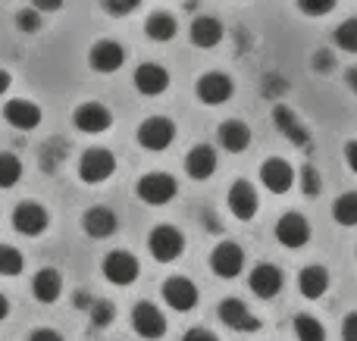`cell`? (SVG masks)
Segmentation results:
<instances>
[{
    "instance_id": "cell-20",
    "label": "cell",
    "mask_w": 357,
    "mask_h": 341,
    "mask_svg": "<svg viewBox=\"0 0 357 341\" xmlns=\"http://www.w3.org/2000/svg\"><path fill=\"white\" fill-rule=\"evenodd\" d=\"M220 323L229 326L235 332H257L260 329V319L248 310V304H241L238 298H226L220 304Z\"/></svg>"
},
{
    "instance_id": "cell-6",
    "label": "cell",
    "mask_w": 357,
    "mask_h": 341,
    "mask_svg": "<svg viewBox=\"0 0 357 341\" xmlns=\"http://www.w3.org/2000/svg\"><path fill=\"white\" fill-rule=\"evenodd\" d=\"M104 279L113 282V285L126 288L132 285V282L138 279V273H142V263L135 260V254H129V251H113V254L104 257Z\"/></svg>"
},
{
    "instance_id": "cell-3",
    "label": "cell",
    "mask_w": 357,
    "mask_h": 341,
    "mask_svg": "<svg viewBox=\"0 0 357 341\" xmlns=\"http://www.w3.org/2000/svg\"><path fill=\"white\" fill-rule=\"evenodd\" d=\"M148 251L157 263H173L185 251V235L176 225H157L148 235Z\"/></svg>"
},
{
    "instance_id": "cell-27",
    "label": "cell",
    "mask_w": 357,
    "mask_h": 341,
    "mask_svg": "<svg viewBox=\"0 0 357 341\" xmlns=\"http://www.w3.org/2000/svg\"><path fill=\"white\" fill-rule=\"evenodd\" d=\"M176 31H178V25H176V19L169 16V13H151L148 22H144V35H148L151 41L167 44V41H173L176 38Z\"/></svg>"
},
{
    "instance_id": "cell-43",
    "label": "cell",
    "mask_w": 357,
    "mask_h": 341,
    "mask_svg": "<svg viewBox=\"0 0 357 341\" xmlns=\"http://www.w3.org/2000/svg\"><path fill=\"white\" fill-rule=\"evenodd\" d=\"M31 6H35L38 13H56L63 6V0H31Z\"/></svg>"
},
{
    "instance_id": "cell-11",
    "label": "cell",
    "mask_w": 357,
    "mask_h": 341,
    "mask_svg": "<svg viewBox=\"0 0 357 341\" xmlns=\"http://www.w3.org/2000/svg\"><path fill=\"white\" fill-rule=\"evenodd\" d=\"M160 294H163V304H169L176 313H188L197 304V285L191 279H185V276H169L163 282Z\"/></svg>"
},
{
    "instance_id": "cell-4",
    "label": "cell",
    "mask_w": 357,
    "mask_h": 341,
    "mask_svg": "<svg viewBox=\"0 0 357 341\" xmlns=\"http://www.w3.org/2000/svg\"><path fill=\"white\" fill-rule=\"evenodd\" d=\"M173 141H176L173 119H167V116H148L142 125H138V144H142L144 150H151V154H160V150H167Z\"/></svg>"
},
{
    "instance_id": "cell-22",
    "label": "cell",
    "mask_w": 357,
    "mask_h": 341,
    "mask_svg": "<svg viewBox=\"0 0 357 341\" xmlns=\"http://www.w3.org/2000/svg\"><path fill=\"white\" fill-rule=\"evenodd\" d=\"M185 173L195 182H207L216 173V150L210 144H195V148L185 154Z\"/></svg>"
},
{
    "instance_id": "cell-9",
    "label": "cell",
    "mask_w": 357,
    "mask_h": 341,
    "mask_svg": "<svg viewBox=\"0 0 357 341\" xmlns=\"http://www.w3.org/2000/svg\"><path fill=\"white\" fill-rule=\"evenodd\" d=\"M132 329L138 332V338L157 341L167 335V317H163L154 304L142 301V304H135V310H132Z\"/></svg>"
},
{
    "instance_id": "cell-10",
    "label": "cell",
    "mask_w": 357,
    "mask_h": 341,
    "mask_svg": "<svg viewBox=\"0 0 357 341\" xmlns=\"http://www.w3.org/2000/svg\"><path fill=\"white\" fill-rule=\"evenodd\" d=\"M210 269L220 279H235L245 269V251L235 241H220L213 248V254H210Z\"/></svg>"
},
{
    "instance_id": "cell-46",
    "label": "cell",
    "mask_w": 357,
    "mask_h": 341,
    "mask_svg": "<svg viewBox=\"0 0 357 341\" xmlns=\"http://www.w3.org/2000/svg\"><path fill=\"white\" fill-rule=\"evenodd\" d=\"M345 85H348V88H351V91L357 94V66H351V69H348V72H345Z\"/></svg>"
},
{
    "instance_id": "cell-40",
    "label": "cell",
    "mask_w": 357,
    "mask_h": 341,
    "mask_svg": "<svg viewBox=\"0 0 357 341\" xmlns=\"http://www.w3.org/2000/svg\"><path fill=\"white\" fill-rule=\"evenodd\" d=\"M342 341H357V313H348L342 323Z\"/></svg>"
},
{
    "instance_id": "cell-45",
    "label": "cell",
    "mask_w": 357,
    "mask_h": 341,
    "mask_svg": "<svg viewBox=\"0 0 357 341\" xmlns=\"http://www.w3.org/2000/svg\"><path fill=\"white\" fill-rule=\"evenodd\" d=\"M73 304H75V310H88V307L94 304V298L88 292H75L73 294Z\"/></svg>"
},
{
    "instance_id": "cell-12",
    "label": "cell",
    "mask_w": 357,
    "mask_h": 341,
    "mask_svg": "<svg viewBox=\"0 0 357 341\" xmlns=\"http://www.w3.org/2000/svg\"><path fill=\"white\" fill-rule=\"evenodd\" d=\"M226 204H229V213H232L235 219L248 223V219H254V213H257V207H260L257 188H254L248 179H238L232 188H229Z\"/></svg>"
},
{
    "instance_id": "cell-30",
    "label": "cell",
    "mask_w": 357,
    "mask_h": 341,
    "mask_svg": "<svg viewBox=\"0 0 357 341\" xmlns=\"http://www.w3.org/2000/svg\"><path fill=\"white\" fill-rule=\"evenodd\" d=\"M22 179V160H19L16 154H0V188H13L16 182Z\"/></svg>"
},
{
    "instance_id": "cell-38",
    "label": "cell",
    "mask_w": 357,
    "mask_h": 341,
    "mask_svg": "<svg viewBox=\"0 0 357 341\" xmlns=\"http://www.w3.org/2000/svg\"><path fill=\"white\" fill-rule=\"evenodd\" d=\"M335 69V56L329 54V50H317L314 54V72H333Z\"/></svg>"
},
{
    "instance_id": "cell-26",
    "label": "cell",
    "mask_w": 357,
    "mask_h": 341,
    "mask_svg": "<svg viewBox=\"0 0 357 341\" xmlns=\"http://www.w3.org/2000/svg\"><path fill=\"white\" fill-rule=\"evenodd\" d=\"M298 292L310 301H320L329 292V273L323 267H304L298 273Z\"/></svg>"
},
{
    "instance_id": "cell-5",
    "label": "cell",
    "mask_w": 357,
    "mask_h": 341,
    "mask_svg": "<svg viewBox=\"0 0 357 341\" xmlns=\"http://www.w3.org/2000/svg\"><path fill=\"white\" fill-rule=\"evenodd\" d=\"M126 63V47L119 41H110V38H100V41L91 44L88 50V66L100 75H110V72H119Z\"/></svg>"
},
{
    "instance_id": "cell-18",
    "label": "cell",
    "mask_w": 357,
    "mask_h": 341,
    "mask_svg": "<svg viewBox=\"0 0 357 341\" xmlns=\"http://www.w3.org/2000/svg\"><path fill=\"white\" fill-rule=\"evenodd\" d=\"M273 122H276L279 135H285L295 148H310V129L295 116V110H289V106L279 104V100H276V106H273Z\"/></svg>"
},
{
    "instance_id": "cell-35",
    "label": "cell",
    "mask_w": 357,
    "mask_h": 341,
    "mask_svg": "<svg viewBox=\"0 0 357 341\" xmlns=\"http://www.w3.org/2000/svg\"><path fill=\"white\" fill-rule=\"evenodd\" d=\"M16 29L25 31V35H35V31H41V13L35 10V6H25V10L16 13Z\"/></svg>"
},
{
    "instance_id": "cell-42",
    "label": "cell",
    "mask_w": 357,
    "mask_h": 341,
    "mask_svg": "<svg viewBox=\"0 0 357 341\" xmlns=\"http://www.w3.org/2000/svg\"><path fill=\"white\" fill-rule=\"evenodd\" d=\"M29 341H66L60 335V332H54V329H35L29 335Z\"/></svg>"
},
{
    "instance_id": "cell-32",
    "label": "cell",
    "mask_w": 357,
    "mask_h": 341,
    "mask_svg": "<svg viewBox=\"0 0 357 341\" xmlns=\"http://www.w3.org/2000/svg\"><path fill=\"white\" fill-rule=\"evenodd\" d=\"M298 185H301V194H304V198H317V194L323 191V179H320V173H317V166L304 163L301 173H298Z\"/></svg>"
},
{
    "instance_id": "cell-14",
    "label": "cell",
    "mask_w": 357,
    "mask_h": 341,
    "mask_svg": "<svg viewBox=\"0 0 357 341\" xmlns=\"http://www.w3.org/2000/svg\"><path fill=\"white\" fill-rule=\"evenodd\" d=\"M132 85H135V91L144 94V97H160L169 88V72L160 63H142V66L135 69V75H132Z\"/></svg>"
},
{
    "instance_id": "cell-44",
    "label": "cell",
    "mask_w": 357,
    "mask_h": 341,
    "mask_svg": "<svg viewBox=\"0 0 357 341\" xmlns=\"http://www.w3.org/2000/svg\"><path fill=\"white\" fill-rule=\"evenodd\" d=\"M345 163H348V169L357 175V141H348L345 144Z\"/></svg>"
},
{
    "instance_id": "cell-17",
    "label": "cell",
    "mask_w": 357,
    "mask_h": 341,
    "mask_svg": "<svg viewBox=\"0 0 357 341\" xmlns=\"http://www.w3.org/2000/svg\"><path fill=\"white\" fill-rule=\"evenodd\" d=\"M285 279H282V269L273 267V263H257V267L251 269V276H248V288H251L257 298L270 301L276 298L279 292H282Z\"/></svg>"
},
{
    "instance_id": "cell-37",
    "label": "cell",
    "mask_w": 357,
    "mask_h": 341,
    "mask_svg": "<svg viewBox=\"0 0 357 341\" xmlns=\"http://www.w3.org/2000/svg\"><path fill=\"white\" fill-rule=\"evenodd\" d=\"M100 6L110 16H129V13H135L142 6V0H100Z\"/></svg>"
},
{
    "instance_id": "cell-23",
    "label": "cell",
    "mask_w": 357,
    "mask_h": 341,
    "mask_svg": "<svg viewBox=\"0 0 357 341\" xmlns=\"http://www.w3.org/2000/svg\"><path fill=\"white\" fill-rule=\"evenodd\" d=\"M82 229H85L88 238L104 241V238H110L113 232L119 229V219H116V213H113L110 207H91V210L82 216Z\"/></svg>"
},
{
    "instance_id": "cell-25",
    "label": "cell",
    "mask_w": 357,
    "mask_h": 341,
    "mask_svg": "<svg viewBox=\"0 0 357 341\" xmlns=\"http://www.w3.org/2000/svg\"><path fill=\"white\" fill-rule=\"evenodd\" d=\"M31 294H35V301H41V304H54L63 294V276L50 267L38 269L35 279H31Z\"/></svg>"
},
{
    "instance_id": "cell-33",
    "label": "cell",
    "mask_w": 357,
    "mask_h": 341,
    "mask_svg": "<svg viewBox=\"0 0 357 341\" xmlns=\"http://www.w3.org/2000/svg\"><path fill=\"white\" fill-rule=\"evenodd\" d=\"M335 47L345 54H357V19H345L335 29Z\"/></svg>"
},
{
    "instance_id": "cell-29",
    "label": "cell",
    "mask_w": 357,
    "mask_h": 341,
    "mask_svg": "<svg viewBox=\"0 0 357 341\" xmlns=\"http://www.w3.org/2000/svg\"><path fill=\"white\" fill-rule=\"evenodd\" d=\"M295 335H298V341H326V329H323V323L317 317H310V313H298L295 317Z\"/></svg>"
},
{
    "instance_id": "cell-47",
    "label": "cell",
    "mask_w": 357,
    "mask_h": 341,
    "mask_svg": "<svg viewBox=\"0 0 357 341\" xmlns=\"http://www.w3.org/2000/svg\"><path fill=\"white\" fill-rule=\"evenodd\" d=\"M6 91H10V72H6V69H0V97H3Z\"/></svg>"
},
{
    "instance_id": "cell-31",
    "label": "cell",
    "mask_w": 357,
    "mask_h": 341,
    "mask_svg": "<svg viewBox=\"0 0 357 341\" xmlns=\"http://www.w3.org/2000/svg\"><path fill=\"white\" fill-rule=\"evenodd\" d=\"M22 269H25V257L19 254L16 248H10V244H0V276L13 279V276H19Z\"/></svg>"
},
{
    "instance_id": "cell-24",
    "label": "cell",
    "mask_w": 357,
    "mask_h": 341,
    "mask_svg": "<svg viewBox=\"0 0 357 341\" xmlns=\"http://www.w3.org/2000/svg\"><path fill=\"white\" fill-rule=\"evenodd\" d=\"M188 35H191V44H195V47L210 50L226 38V29H222V22L216 16H197L195 22H191Z\"/></svg>"
},
{
    "instance_id": "cell-21",
    "label": "cell",
    "mask_w": 357,
    "mask_h": 341,
    "mask_svg": "<svg viewBox=\"0 0 357 341\" xmlns=\"http://www.w3.org/2000/svg\"><path fill=\"white\" fill-rule=\"evenodd\" d=\"M216 141H220V148L229 150V154H245V150L251 148V129H248V122H241V119H226V122H220V129H216Z\"/></svg>"
},
{
    "instance_id": "cell-15",
    "label": "cell",
    "mask_w": 357,
    "mask_h": 341,
    "mask_svg": "<svg viewBox=\"0 0 357 341\" xmlns=\"http://www.w3.org/2000/svg\"><path fill=\"white\" fill-rule=\"evenodd\" d=\"M295 169H291L289 160H282V157H270V160H264V166H260V182H264L266 191L273 194H285L291 185H295Z\"/></svg>"
},
{
    "instance_id": "cell-8",
    "label": "cell",
    "mask_w": 357,
    "mask_h": 341,
    "mask_svg": "<svg viewBox=\"0 0 357 341\" xmlns=\"http://www.w3.org/2000/svg\"><path fill=\"white\" fill-rule=\"evenodd\" d=\"M195 94H197L201 104L220 106L235 94V85H232V79H229L226 72H204L201 79L195 81Z\"/></svg>"
},
{
    "instance_id": "cell-2",
    "label": "cell",
    "mask_w": 357,
    "mask_h": 341,
    "mask_svg": "<svg viewBox=\"0 0 357 341\" xmlns=\"http://www.w3.org/2000/svg\"><path fill=\"white\" fill-rule=\"evenodd\" d=\"M135 194H138V200H144L148 207H167L178 194V185L169 173H148L138 179Z\"/></svg>"
},
{
    "instance_id": "cell-28",
    "label": "cell",
    "mask_w": 357,
    "mask_h": 341,
    "mask_svg": "<svg viewBox=\"0 0 357 341\" xmlns=\"http://www.w3.org/2000/svg\"><path fill=\"white\" fill-rule=\"evenodd\" d=\"M333 219L339 225H357V191H345V194L335 198Z\"/></svg>"
},
{
    "instance_id": "cell-13",
    "label": "cell",
    "mask_w": 357,
    "mask_h": 341,
    "mask_svg": "<svg viewBox=\"0 0 357 341\" xmlns=\"http://www.w3.org/2000/svg\"><path fill=\"white\" fill-rule=\"evenodd\" d=\"M73 125L79 132H85V135H100V132H107L113 125V113L98 100H88L73 113Z\"/></svg>"
},
{
    "instance_id": "cell-39",
    "label": "cell",
    "mask_w": 357,
    "mask_h": 341,
    "mask_svg": "<svg viewBox=\"0 0 357 341\" xmlns=\"http://www.w3.org/2000/svg\"><path fill=\"white\" fill-rule=\"evenodd\" d=\"M285 91V81H279V75H266L264 79V94L266 97H276L279 100V94Z\"/></svg>"
},
{
    "instance_id": "cell-41",
    "label": "cell",
    "mask_w": 357,
    "mask_h": 341,
    "mask_svg": "<svg viewBox=\"0 0 357 341\" xmlns=\"http://www.w3.org/2000/svg\"><path fill=\"white\" fill-rule=\"evenodd\" d=\"M182 341H220L213 335V332H207V329H188L182 335Z\"/></svg>"
},
{
    "instance_id": "cell-36",
    "label": "cell",
    "mask_w": 357,
    "mask_h": 341,
    "mask_svg": "<svg viewBox=\"0 0 357 341\" xmlns=\"http://www.w3.org/2000/svg\"><path fill=\"white\" fill-rule=\"evenodd\" d=\"M335 3L339 0H298V10L304 13V16H326V13L335 10Z\"/></svg>"
},
{
    "instance_id": "cell-48",
    "label": "cell",
    "mask_w": 357,
    "mask_h": 341,
    "mask_svg": "<svg viewBox=\"0 0 357 341\" xmlns=\"http://www.w3.org/2000/svg\"><path fill=\"white\" fill-rule=\"evenodd\" d=\"M6 317H10V301H6L3 294H0V323H3Z\"/></svg>"
},
{
    "instance_id": "cell-1",
    "label": "cell",
    "mask_w": 357,
    "mask_h": 341,
    "mask_svg": "<svg viewBox=\"0 0 357 341\" xmlns=\"http://www.w3.org/2000/svg\"><path fill=\"white\" fill-rule=\"evenodd\" d=\"M116 173V157L107 148H88L79 160V179L85 185H104Z\"/></svg>"
},
{
    "instance_id": "cell-16",
    "label": "cell",
    "mask_w": 357,
    "mask_h": 341,
    "mask_svg": "<svg viewBox=\"0 0 357 341\" xmlns=\"http://www.w3.org/2000/svg\"><path fill=\"white\" fill-rule=\"evenodd\" d=\"M3 119L6 125H13V129L19 132H31L41 125V106L35 104V100H25V97H13L3 104Z\"/></svg>"
},
{
    "instance_id": "cell-7",
    "label": "cell",
    "mask_w": 357,
    "mask_h": 341,
    "mask_svg": "<svg viewBox=\"0 0 357 341\" xmlns=\"http://www.w3.org/2000/svg\"><path fill=\"white\" fill-rule=\"evenodd\" d=\"M10 223H13V229H16L19 235L38 238L44 229H47L50 216H47V210H44L41 204H35V200H22V204H16V210H13Z\"/></svg>"
},
{
    "instance_id": "cell-34",
    "label": "cell",
    "mask_w": 357,
    "mask_h": 341,
    "mask_svg": "<svg viewBox=\"0 0 357 341\" xmlns=\"http://www.w3.org/2000/svg\"><path fill=\"white\" fill-rule=\"evenodd\" d=\"M88 313H91V326H94V329H107V326L116 319V307H113L110 301H98V298H94V304L88 307Z\"/></svg>"
},
{
    "instance_id": "cell-19",
    "label": "cell",
    "mask_w": 357,
    "mask_h": 341,
    "mask_svg": "<svg viewBox=\"0 0 357 341\" xmlns=\"http://www.w3.org/2000/svg\"><path fill=\"white\" fill-rule=\"evenodd\" d=\"M276 241L282 244V248H304V244L310 241V223L301 216V213H285L282 219L276 223Z\"/></svg>"
}]
</instances>
